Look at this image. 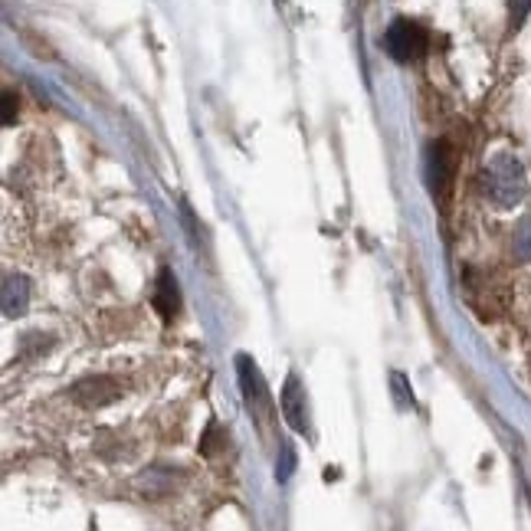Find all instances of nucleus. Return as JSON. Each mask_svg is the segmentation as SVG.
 I'll use <instances>...</instances> for the list:
<instances>
[{
  "label": "nucleus",
  "instance_id": "obj_1",
  "mask_svg": "<svg viewBox=\"0 0 531 531\" xmlns=\"http://www.w3.org/2000/svg\"><path fill=\"white\" fill-rule=\"evenodd\" d=\"M525 168L522 161L512 158V155H499L486 164V171H482V191L492 200L499 210H509L515 207L518 200L525 197Z\"/></svg>",
  "mask_w": 531,
  "mask_h": 531
},
{
  "label": "nucleus",
  "instance_id": "obj_2",
  "mask_svg": "<svg viewBox=\"0 0 531 531\" xmlns=\"http://www.w3.org/2000/svg\"><path fill=\"white\" fill-rule=\"evenodd\" d=\"M384 50L397 63H413V59H420L423 50H427V33L413 20H394L384 33Z\"/></svg>",
  "mask_w": 531,
  "mask_h": 531
},
{
  "label": "nucleus",
  "instance_id": "obj_3",
  "mask_svg": "<svg viewBox=\"0 0 531 531\" xmlns=\"http://www.w3.org/2000/svg\"><path fill=\"white\" fill-rule=\"evenodd\" d=\"M453 174H456V155L450 141H433L427 148V184H430V194L440 204H446V197H450Z\"/></svg>",
  "mask_w": 531,
  "mask_h": 531
},
{
  "label": "nucleus",
  "instance_id": "obj_4",
  "mask_svg": "<svg viewBox=\"0 0 531 531\" xmlns=\"http://www.w3.org/2000/svg\"><path fill=\"white\" fill-rule=\"evenodd\" d=\"M236 374H240V387H243L246 407H250L253 417L266 420L269 413H273V400H269V391H266V384H263V374H259V368L253 364L250 354H240V358H236Z\"/></svg>",
  "mask_w": 531,
  "mask_h": 531
},
{
  "label": "nucleus",
  "instance_id": "obj_5",
  "mask_svg": "<svg viewBox=\"0 0 531 531\" xmlns=\"http://www.w3.org/2000/svg\"><path fill=\"white\" fill-rule=\"evenodd\" d=\"M279 404H282V417L289 420V427L295 433H309V404H305V391H302V384L295 374L286 377V387H282Z\"/></svg>",
  "mask_w": 531,
  "mask_h": 531
},
{
  "label": "nucleus",
  "instance_id": "obj_6",
  "mask_svg": "<svg viewBox=\"0 0 531 531\" xmlns=\"http://www.w3.org/2000/svg\"><path fill=\"white\" fill-rule=\"evenodd\" d=\"M73 397L86 407H102L118 397V384L112 377H86V381H79L73 387Z\"/></svg>",
  "mask_w": 531,
  "mask_h": 531
},
{
  "label": "nucleus",
  "instance_id": "obj_7",
  "mask_svg": "<svg viewBox=\"0 0 531 531\" xmlns=\"http://www.w3.org/2000/svg\"><path fill=\"white\" fill-rule=\"evenodd\" d=\"M0 299H4V315L7 318H20L30 305V282L23 276H7Z\"/></svg>",
  "mask_w": 531,
  "mask_h": 531
},
{
  "label": "nucleus",
  "instance_id": "obj_8",
  "mask_svg": "<svg viewBox=\"0 0 531 531\" xmlns=\"http://www.w3.org/2000/svg\"><path fill=\"white\" fill-rule=\"evenodd\" d=\"M177 305H181V292H177L174 273H171V269H161L158 286H155V309L161 312V318H174Z\"/></svg>",
  "mask_w": 531,
  "mask_h": 531
},
{
  "label": "nucleus",
  "instance_id": "obj_9",
  "mask_svg": "<svg viewBox=\"0 0 531 531\" xmlns=\"http://www.w3.org/2000/svg\"><path fill=\"white\" fill-rule=\"evenodd\" d=\"M512 253H515L518 263H528V259H531V217H525V220L515 227V236H512Z\"/></svg>",
  "mask_w": 531,
  "mask_h": 531
},
{
  "label": "nucleus",
  "instance_id": "obj_10",
  "mask_svg": "<svg viewBox=\"0 0 531 531\" xmlns=\"http://www.w3.org/2000/svg\"><path fill=\"white\" fill-rule=\"evenodd\" d=\"M292 469H295V453H292L289 443H282V466H276L279 482H286V479L292 476Z\"/></svg>",
  "mask_w": 531,
  "mask_h": 531
},
{
  "label": "nucleus",
  "instance_id": "obj_11",
  "mask_svg": "<svg viewBox=\"0 0 531 531\" xmlns=\"http://www.w3.org/2000/svg\"><path fill=\"white\" fill-rule=\"evenodd\" d=\"M17 122V96L14 92H4V125Z\"/></svg>",
  "mask_w": 531,
  "mask_h": 531
},
{
  "label": "nucleus",
  "instance_id": "obj_12",
  "mask_svg": "<svg viewBox=\"0 0 531 531\" xmlns=\"http://www.w3.org/2000/svg\"><path fill=\"white\" fill-rule=\"evenodd\" d=\"M528 10H531V0H512V20L515 23H522Z\"/></svg>",
  "mask_w": 531,
  "mask_h": 531
}]
</instances>
